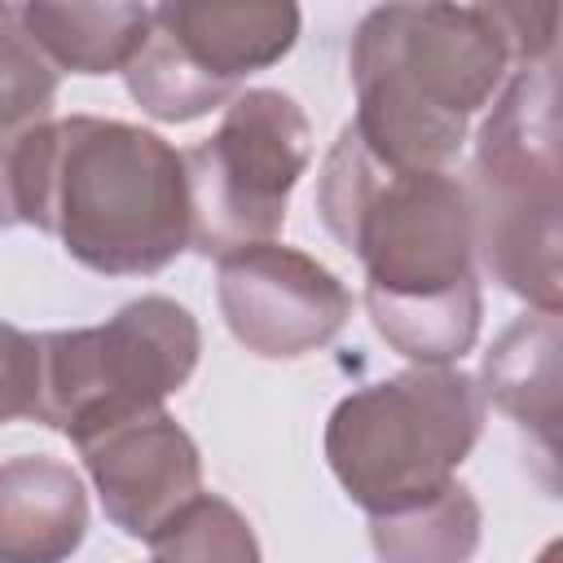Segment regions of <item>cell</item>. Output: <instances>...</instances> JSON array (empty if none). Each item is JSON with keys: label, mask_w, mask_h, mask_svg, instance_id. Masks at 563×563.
Here are the masks:
<instances>
[{"label": "cell", "mask_w": 563, "mask_h": 563, "mask_svg": "<svg viewBox=\"0 0 563 563\" xmlns=\"http://www.w3.org/2000/svg\"><path fill=\"white\" fill-rule=\"evenodd\" d=\"M317 211L361 260L365 312L396 356L440 369L475 347L484 295L466 180L391 167L343 123L317 176Z\"/></svg>", "instance_id": "cell-1"}, {"label": "cell", "mask_w": 563, "mask_h": 563, "mask_svg": "<svg viewBox=\"0 0 563 563\" xmlns=\"http://www.w3.org/2000/svg\"><path fill=\"white\" fill-rule=\"evenodd\" d=\"M554 4H378L347 44V128L391 167L444 172L506 79L554 57Z\"/></svg>", "instance_id": "cell-2"}, {"label": "cell", "mask_w": 563, "mask_h": 563, "mask_svg": "<svg viewBox=\"0 0 563 563\" xmlns=\"http://www.w3.org/2000/svg\"><path fill=\"white\" fill-rule=\"evenodd\" d=\"M13 211L88 273H163L189 251L185 150L123 119H48L13 154Z\"/></svg>", "instance_id": "cell-3"}, {"label": "cell", "mask_w": 563, "mask_h": 563, "mask_svg": "<svg viewBox=\"0 0 563 563\" xmlns=\"http://www.w3.org/2000/svg\"><path fill=\"white\" fill-rule=\"evenodd\" d=\"M559 75L554 57L519 66L493 97L466 180L475 260L537 312H559Z\"/></svg>", "instance_id": "cell-4"}, {"label": "cell", "mask_w": 563, "mask_h": 563, "mask_svg": "<svg viewBox=\"0 0 563 563\" xmlns=\"http://www.w3.org/2000/svg\"><path fill=\"white\" fill-rule=\"evenodd\" d=\"M484 431L479 383L457 365H409L347 391L325 418V462L339 488L387 515L457 479Z\"/></svg>", "instance_id": "cell-5"}, {"label": "cell", "mask_w": 563, "mask_h": 563, "mask_svg": "<svg viewBox=\"0 0 563 563\" xmlns=\"http://www.w3.org/2000/svg\"><path fill=\"white\" fill-rule=\"evenodd\" d=\"M40 418L75 449L119 422L163 409L202 356L198 317L172 295H141L101 325L44 330Z\"/></svg>", "instance_id": "cell-6"}, {"label": "cell", "mask_w": 563, "mask_h": 563, "mask_svg": "<svg viewBox=\"0 0 563 563\" xmlns=\"http://www.w3.org/2000/svg\"><path fill=\"white\" fill-rule=\"evenodd\" d=\"M312 163V128L282 88H242L216 132L185 150L189 246L207 260L277 242L290 194Z\"/></svg>", "instance_id": "cell-7"}, {"label": "cell", "mask_w": 563, "mask_h": 563, "mask_svg": "<svg viewBox=\"0 0 563 563\" xmlns=\"http://www.w3.org/2000/svg\"><path fill=\"white\" fill-rule=\"evenodd\" d=\"M299 40L295 4L167 0L150 9V35L128 62V97L158 123H194L229 106L255 70L277 66Z\"/></svg>", "instance_id": "cell-8"}, {"label": "cell", "mask_w": 563, "mask_h": 563, "mask_svg": "<svg viewBox=\"0 0 563 563\" xmlns=\"http://www.w3.org/2000/svg\"><path fill=\"white\" fill-rule=\"evenodd\" d=\"M216 264L220 317L229 334L264 361L308 356L325 347L352 317L347 286L299 246L260 242Z\"/></svg>", "instance_id": "cell-9"}, {"label": "cell", "mask_w": 563, "mask_h": 563, "mask_svg": "<svg viewBox=\"0 0 563 563\" xmlns=\"http://www.w3.org/2000/svg\"><path fill=\"white\" fill-rule=\"evenodd\" d=\"M79 457L106 519L136 541H150L185 501L202 493V453L167 409L84 440Z\"/></svg>", "instance_id": "cell-10"}, {"label": "cell", "mask_w": 563, "mask_h": 563, "mask_svg": "<svg viewBox=\"0 0 563 563\" xmlns=\"http://www.w3.org/2000/svg\"><path fill=\"white\" fill-rule=\"evenodd\" d=\"M88 537V488L48 453L0 462V563H66Z\"/></svg>", "instance_id": "cell-11"}, {"label": "cell", "mask_w": 563, "mask_h": 563, "mask_svg": "<svg viewBox=\"0 0 563 563\" xmlns=\"http://www.w3.org/2000/svg\"><path fill=\"white\" fill-rule=\"evenodd\" d=\"M559 312H523L515 317L497 343L484 352L479 396L493 400L506 418H515L545 457H554L559 440Z\"/></svg>", "instance_id": "cell-12"}, {"label": "cell", "mask_w": 563, "mask_h": 563, "mask_svg": "<svg viewBox=\"0 0 563 563\" xmlns=\"http://www.w3.org/2000/svg\"><path fill=\"white\" fill-rule=\"evenodd\" d=\"M154 4H44L31 0L13 9L22 40L53 66L70 75H123L150 35Z\"/></svg>", "instance_id": "cell-13"}, {"label": "cell", "mask_w": 563, "mask_h": 563, "mask_svg": "<svg viewBox=\"0 0 563 563\" xmlns=\"http://www.w3.org/2000/svg\"><path fill=\"white\" fill-rule=\"evenodd\" d=\"M484 537V510L475 493L449 479L440 493L369 515V545L378 563H471Z\"/></svg>", "instance_id": "cell-14"}, {"label": "cell", "mask_w": 563, "mask_h": 563, "mask_svg": "<svg viewBox=\"0 0 563 563\" xmlns=\"http://www.w3.org/2000/svg\"><path fill=\"white\" fill-rule=\"evenodd\" d=\"M57 70L22 40L18 26H0V229L18 224L13 211V154L53 119Z\"/></svg>", "instance_id": "cell-15"}, {"label": "cell", "mask_w": 563, "mask_h": 563, "mask_svg": "<svg viewBox=\"0 0 563 563\" xmlns=\"http://www.w3.org/2000/svg\"><path fill=\"white\" fill-rule=\"evenodd\" d=\"M145 545L150 563H260L255 528L220 493L185 501Z\"/></svg>", "instance_id": "cell-16"}, {"label": "cell", "mask_w": 563, "mask_h": 563, "mask_svg": "<svg viewBox=\"0 0 563 563\" xmlns=\"http://www.w3.org/2000/svg\"><path fill=\"white\" fill-rule=\"evenodd\" d=\"M40 418V339L0 321V427Z\"/></svg>", "instance_id": "cell-17"}, {"label": "cell", "mask_w": 563, "mask_h": 563, "mask_svg": "<svg viewBox=\"0 0 563 563\" xmlns=\"http://www.w3.org/2000/svg\"><path fill=\"white\" fill-rule=\"evenodd\" d=\"M9 22H13V9H9V4H0V26H9Z\"/></svg>", "instance_id": "cell-18"}]
</instances>
